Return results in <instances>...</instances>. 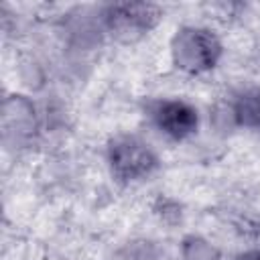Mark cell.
<instances>
[{"label":"cell","instance_id":"obj_1","mask_svg":"<svg viewBox=\"0 0 260 260\" xmlns=\"http://www.w3.org/2000/svg\"><path fill=\"white\" fill-rule=\"evenodd\" d=\"M108 156L114 175L122 181H136L148 177L158 165V158L150 144L128 134L118 136L110 142Z\"/></svg>","mask_w":260,"mask_h":260},{"label":"cell","instance_id":"obj_2","mask_svg":"<svg viewBox=\"0 0 260 260\" xmlns=\"http://www.w3.org/2000/svg\"><path fill=\"white\" fill-rule=\"evenodd\" d=\"M219 53L221 45L205 28H183L173 41L175 63L191 73H199L213 67Z\"/></svg>","mask_w":260,"mask_h":260},{"label":"cell","instance_id":"obj_3","mask_svg":"<svg viewBox=\"0 0 260 260\" xmlns=\"http://www.w3.org/2000/svg\"><path fill=\"white\" fill-rule=\"evenodd\" d=\"M152 122L160 132L175 140H183L197 130V110L181 100H160L150 108Z\"/></svg>","mask_w":260,"mask_h":260},{"label":"cell","instance_id":"obj_4","mask_svg":"<svg viewBox=\"0 0 260 260\" xmlns=\"http://www.w3.org/2000/svg\"><path fill=\"white\" fill-rule=\"evenodd\" d=\"M110 20L120 32H140L156 20V10L148 4H120L112 6Z\"/></svg>","mask_w":260,"mask_h":260},{"label":"cell","instance_id":"obj_5","mask_svg":"<svg viewBox=\"0 0 260 260\" xmlns=\"http://www.w3.org/2000/svg\"><path fill=\"white\" fill-rule=\"evenodd\" d=\"M236 118L242 126L260 130V89L246 91L236 102Z\"/></svg>","mask_w":260,"mask_h":260},{"label":"cell","instance_id":"obj_6","mask_svg":"<svg viewBox=\"0 0 260 260\" xmlns=\"http://www.w3.org/2000/svg\"><path fill=\"white\" fill-rule=\"evenodd\" d=\"M238 260H260V252H246Z\"/></svg>","mask_w":260,"mask_h":260}]
</instances>
